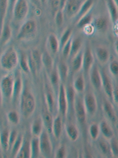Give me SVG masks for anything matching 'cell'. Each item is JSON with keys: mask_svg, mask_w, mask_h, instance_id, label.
<instances>
[{"mask_svg": "<svg viewBox=\"0 0 118 158\" xmlns=\"http://www.w3.org/2000/svg\"><path fill=\"white\" fill-rule=\"evenodd\" d=\"M68 137L72 141H76L78 137V131L76 127L73 125H69L66 128Z\"/></svg>", "mask_w": 118, "mask_h": 158, "instance_id": "obj_30", "label": "cell"}, {"mask_svg": "<svg viewBox=\"0 0 118 158\" xmlns=\"http://www.w3.org/2000/svg\"><path fill=\"white\" fill-rule=\"evenodd\" d=\"M20 63L21 68L25 72L29 73L30 71L29 63V59H27L26 55H22V56Z\"/></svg>", "mask_w": 118, "mask_h": 158, "instance_id": "obj_40", "label": "cell"}, {"mask_svg": "<svg viewBox=\"0 0 118 158\" xmlns=\"http://www.w3.org/2000/svg\"><path fill=\"white\" fill-rule=\"evenodd\" d=\"M65 149L64 147H61L57 152V158H62L65 157Z\"/></svg>", "mask_w": 118, "mask_h": 158, "instance_id": "obj_52", "label": "cell"}, {"mask_svg": "<svg viewBox=\"0 0 118 158\" xmlns=\"http://www.w3.org/2000/svg\"><path fill=\"white\" fill-rule=\"evenodd\" d=\"M74 87L77 91L81 93L84 91L85 87V80L81 76L78 77L74 82Z\"/></svg>", "mask_w": 118, "mask_h": 158, "instance_id": "obj_36", "label": "cell"}, {"mask_svg": "<svg viewBox=\"0 0 118 158\" xmlns=\"http://www.w3.org/2000/svg\"><path fill=\"white\" fill-rule=\"evenodd\" d=\"M10 132L7 129L3 130L0 134V145L4 151L9 149Z\"/></svg>", "mask_w": 118, "mask_h": 158, "instance_id": "obj_18", "label": "cell"}, {"mask_svg": "<svg viewBox=\"0 0 118 158\" xmlns=\"http://www.w3.org/2000/svg\"><path fill=\"white\" fill-rule=\"evenodd\" d=\"M36 107L33 96L28 91L23 93L21 98V112L25 118H28L33 114Z\"/></svg>", "mask_w": 118, "mask_h": 158, "instance_id": "obj_2", "label": "cell"}, {"mask_svg": "<svg viewBox=\"0 0 118 158\" xmlns=\"http://www.w3.org/2000/svg\"><path fill=\"white\" fill-rule=\"evenodd\" d=\"M108 7L109 9V13L111 18L113 22H116L118 20V9L117 5L114 2L113 0H108Z\"/></svg>", "mask_w": 118, "mask_h": 158, "instance_id": "obj_25", "label": "cell"}, {"mask_svg": "<svg viewBox=\"0 0 118 158\" xmlns=\"http://www.w3.org/2000/svg\"><path fill=\"white\" fill-rule=\"evenodd\" d=\"M84 105L85 110L88 114L91 115L95 114L97 110V104L95 97L92 94H87L85 95Z\"/></svg>", "mask_w": 118, "mask_h": 158, "instance_id": "obj_8", "label": "cell"}, {"mask_svg": "<svg viewBox=\"0 0 118 158\" xmlns=\"http://www.w3.org/2000/svg\"><path fill=\"white\" fill-rule=\"evenodd\" d=\"M11 37V29L9 23L4 25L1 32V44L4 45L8 42Z\"/></svg>", "mask_w": 118, "mask_h": 158, "instance_id": "obj_21", "label": "cell"}, {"mask_svg": "<svg viewBox=\"0 0 118 158\" xmlns=\"http://www.w3.org/2000/svg\"><path fill=\"white\" fill-rule=\"evenodd\" d=\"M9 0H0V33L4 25L9 7Z\"/></svg>", "mask_w": 118, "mask_h": 158, "instance_id": "obj_15", "label": "cell"}, {"mask_svg": "<svg viewBox=\"0 0 118 158\" xmlns=\"http://www.w3.org/2000/svg\"><path fill=\"white\" fill-rule=\"evenodd\" d=\"M59 76L57 70L52 71L51 73V82L54 86H58L59 83Z\"/></svg>", "mask_w": 118, "mask_h": 158, "instance_id": "obj_46", "label": "cell"}, {"mask_svg": "<svg viewBox=\"0 0 118 158\" xmlns=\"http://www.w3.org/2000/svg\"><path fill=\"white\" fill-rule=\"evenodd\" d=\"M32 60H33L34 63L36 64V66L37 68V70L40 68L41 63H42V57L41 56V54L37 50H34L33 52L30 55Z\"/></svg>", "mask_w": 118, "mask_h": 158, "instance_id": "obj_38", "label": "cell"}, {"mask_svg": "<svg viewBox=\"0 0 118 158\" xmlns=\"http://www.w3.org/2000/svg\"><path fill=\"white\" fill-rule=\"evenodd\" d=\"M17 132L14 130L12 131L11 132H10V135H9V149L11 148L13 144L16 140L17 138Z\"/></svg>", "mask_w": 118, "mask_h": 158, "instance_id": "obj_49", "label": "cell"}, {"mask_svg": "<svg viewBox=\"0 0 118 158\" xmlns=\"http://www.w3.org/2000/svg\"><path fill=\"white\" fill-rule=\"evenodd\" d=\"M62 128V119L60 116H58L53 122L52 125V131L54 136L57 139H58L61 137Z\"/></svg>", "mask_w": 118, "mask_h": 158, "instance_id": "obj_17", "label": "cell"}, {"mask_svg": "<svg viewBox=\"0 0 118 158\" xmlns=\"http://www.w3.org/2000/svg\"><path fill=\"white\" fill-rule=\"evenodd\" d=\"M81 40L79 38H76L74 40L71 41V52L69 56L72 57H74L79 52V50L81 48Z\"/></svg>", "mask_w": 118, "mask_h": 158, "instance_id": "obj_26", "label": "cell"}, {"mask_svg": "<svg viewBox=\"0 0 118 158\" xmlns=\"http://www.w3.org/2000/svg\"><path fill=\"white\" fill-rule=\"evenodd\" d=\"M68 0H60L59 2V10H62L64 9L67 5Z\"/></svg>", "mask_w": 118, "mask_h": 158, "instance_id": "obj_54", "label": "cell"}, {"mask_svg": "<svg viewBox=\"0 0 118 158\" xmlns=\"http://www.w3.org/2000/svg\"><path fill=\"white\" fill-rule=\"evenodd\" d=\"M17 158H25L31 157V149H30V142L27 139H23V142L20 149L17 153Z\"/></svg>", "mask_w": 118, "mask_h": 158, "instance_id": "obj_12", "label": "cell"}, {"mask_svg": "<svg viewBox=\"0 0 118 158\" xmlns=\"http://www.w3.org/2000/svg\"><path fill=\"white\" fill-rule=\"evenodd\" d=\"M45 1H46V0H40V1H41V3H44V2H45Z\"/></svg>", "mask_w": 118, "mask_h": 158, "instance_id": "obj_58", "label": "cell"}, {"mask_svg": "<svg viewBox=\"0 0 118 158\" xmlns=\"http://www.w3.org/2000/svg\"><path fill=\"white\" fill-rule=\"evenodd\" d=\"M48 41H49V47L51 48V51L53 53H57L59 50V44L56 36L52 34L50 35L49 36Z\"/></svg>", "mask_w": 118, "mask_h": 158, "instance_id": "obj_33", "label": "cell"}, {"mask_svg": "<svg viewBox=\"0 0 118 158\" xmlns=\"http://www.w3.org/2000/svg\"><path fill=\"white\" fill-rule=\"evenodd\" d=\"M42 123H44L46 131L48 133H51L52 131V125H53V118L51 114V112L47 110H45L43 113Z\"/></svg>", "mask_w": 118, "mask_h": 158, "instance_id": "obj_16", "label": "cell"}, {"mask_svg": "<svg viewBox=\"0 0 118 158\" xmlns=\"http://www.w3.org/2000/svg\"><path fill=\"white\" fill-rule=\"evenodd\" d=\"M67 14L69 17H72L77 14L80 9V2L79 0H68L66 5Z\"/></svg>", "mask_w": 118, "mask_h": 158, "instance_id": "obj_11", "label": "cell"}, {"mask_svg": "<svg viewBox=\"0 0 118 158\" xmlns=\"http://www.w3.org/2000/svg\"><path fill=\"white\" fill-rule=\"evenodd\" d=\"M22 81L20 78H17L14 80V88H13V93L12 98L14 100H16L17 98L20 96L22 92Z\"/></svg>", "mask_w": 118, "mask_h": 158, "instance_id": "obj_28", "label": "cell"}, {"mask_svg": "<svg viewBox=\"0 0 118 158\" xmlns=\"http://www.w3.org/2000/svg\"><path fill=\"white\" fill-rule=\"evenodd\" d=\"M55 22L56 24L58 27H61L63 22H64V16L62 13V11L59 10L57 13H56V16H55Z\"/></svg>", "mask_w": 118, "mask_h": 158, "instance_id": "obj_47", "label": "cell"}, {"mask_svg": "<svg viewBox=\"0 0 118 158\" xmlns=\"http://www.w3.org/2000/svg\"><path fill=\"white\" fill-rule=\"evenodd\" d=\"M17 1V0H9V2H10V6L11 7V6H13V7H14V4H15V3H16V2Z\"/></svg>", "mask_w": 118, "mask_h": 158, "instance_id": "obj_56", "label": "cell"}, {"mask_svg": "<svg viewBox=\"0 0 118 158\" xmlns=\"http://www.w3.org/2000/svg\"><path fill=\"white\" fill-rule=\"evenodd\" d=\"M93 4V0H86L84 4L80 7L78 13V16L81 18L87 14L90 9L92 8Z\"/></svg>", "mask_w": 118, "mask_h": 158, "instance_id": "obj_27", "label": "cell"}, {"mask_svg": "<svg viewBox=\"0 0 118 158\" xmlns=\"http://www.w3.org/2000/svg\"><path fill=\"white\" fill-rule=\"evenodd\" d=\"M89 132L90 137L93 140H96L97 138L99 136V127L96 125V124H93L90 126V130H89Z\"/></svg>", "mask_w": 118, "mask_h": 158, "instance_id": "obj_42", "label": "cell"}, {"mask_svg": "<svg viewBox=\"0 0 118 158\" xmlns=\"http://www.w3.org/2000/svg\"><path fill=\"white\" fill-rule=\"evenodd\" d=\"M92 21V16L89 14H87L84 16L80 18L78 23V27H84L88 26Z\"/></svg>", "mask_w": 118, "mask_h": 158, "instance_id": "obj_39", "label": "cell"}, {"mask_svg": "<svg viewBox=\"0 0 118 158\" xmlns=\"http://www.w3.org/2000/svg\"><path fill=\"white\" fill-rule=\"evenodd\" d=\"M104 110L106 114L108 115V118L113 122L116 121V116L115 113V111L111 105V104L108 101H105L104 102Z\"/></svg>", "mask_w": 118, "mask_h": 158, "instance_id": "obj_24", "label": "cell"}, {"mask_svg": "<svg viewBox=\"0 0 118 158\" xmlns=\"http://www.w3.org/2000/svg\"><path fill=\"white\" fill-rule=\"evenodd\" d=\"M13 9L14 18L17 21L24 20L29 12V6L26 0H17Z\"/></svg>", "mask_w": 118, "mask_h": 158, "instance_id": "obj_4", "label": "cell"}, {"mask_svg": "<svg viewBox=\"0 0 118 158\" xmlns=\"http://www.w3.org/2000/svg\"><path fill=\"white\" fill-rule=\"evenodd\" d=\"M59 78L62 81H65L68 76V67L65 63H60L59 70H58Z\"/></svg>", "mask_w": 118, "mask_h": 158, "instance_id": "obj_37", "label": "cell"}, {"mask_svg": "<svg viewBox=\"0 0 118 158\" xmlns=\"http://www.w3.org/2000/svg\"><path fill=\"white\" fill-rule=\"evenodd\" d=\"M2 94H1V91H0V105L1 104V103H2Z\"/></svg>", "mask_w": 118, "mask_h": 158, "instance_id": "obj_57", "label": "cell"}, {"mask_svg": "<svg viewBox=\"0 0 118 158\" xmlns=\"http://www.w3.org/2000/svg\"><path fill=\"white\" fill-rule=\"evenodd\" d=\"M94 26L98 31L104 32L108 28V21L105 18H98L94 22Z\"/></svg>", "mask_w": 118, "mask_h": 158, "instance_id": "obj_31", "label": "cell"}, {"mask_svg": "<svg viewBox=\"0 0 118 158\" xmlns=\"http://www.w3.org/2000/svg\"><path fill=\"white\" fill-rule=\"evenodd\" d=\"M36 29V24L33 20H28L22 26L20 31L17 36L18 40L25 39L32 35L35 32Z\"/></svg>", "mask_w": 118, "mask_h": 158, "instance_id": "obj_6", "label": "cell"}, {"mask_svg": "<svg viewBox=\"0 0 118 158\" xmlns=\"http://www.w3.org/2000/svg\"><path fill=\"white\" fill-rule=\"evenodd\" d=\"M42 63L46 68V70L48 71L51 70L53 63H52V59L48 53L46 52L43 53L42 56Z\"/></svg>", "mask_w": 118, "mask_h": 158, "instance_id": "obj_34", "label": "cell"}, {"mask_svg": "<svg viewBox=\"0 0 118 158\" xmlns=\"http://www.w3.org/2000/svg\"><path fill=\"white\" fill-rule=\"evenodd\" d=\"M30 1L32 2V3H33L36 6H39L41 4L40 0H30Z\"/></svg>", "mask_w": 118, "mask_h": 158, "instance_id": "obj_55", "label": "cell"}, {"mask_svg": "<svg viewBox=\"0 0 118 158\" xmlns=\"http://www.w3.org/2000/svg\"><path fill=\"white\" fill-rule=\"evenodd\" d=\"M14 79L11 75H8L4 77L0 82V91L2 98L10 100L12 98Z\"/></svg>", "mask_w": 118, "mask_h": 158, "instance_id": "obj_3", "label": "cell"}, {"mask_svg": "<svg viewBox=\"0 0 118 158\" xmlns=\"http://www.w3.org/2000/svg\"><path fill=\"white\" fill-rule=\"evenodd\" d=\"M40 135L39 144L41 152L45 157H49L52 153V147L48 134L47 132L44 131L41 132Z\"/></svg>", "mask_w": 118, "mask_h": 158, "instance_id": "obj_5", "label": "cell"}, {"mask_svg": "<svg viewBox=\"0 0 118 158\" xmlns=\"http://www.w3.org/2000/svg\"><path fill=\"white\" fill-rule=\"evenodd\" d=\"M100 128L102 134L106 139H112L113 136V132L108 123L105 121L101 122Z\"/></svg>", "mask_w": 118, "mask_h": 158, "instance_id": "obj_20", "label": "cell"}, {"mask_svg": "<svg viewBox=\"0 0 118 158\" xmlns=\"http://www.w3.org/2000/svg\"><path fill=\"white\" fill-rule=\"evenodd\" d=\"M71 40H69L67 44H65L62 48H63V56L65 57H67L69 56L70 52H71Z\"/></svg>", "mask_w": 118, "mask_h": 158, "instance_id": "obj_50", "label": "cell"}, {"mask_svg": "<svg viewBox=\"0 0 118 158\" xmlns=\"http://www.w3.org/2000/svg\"><path fill=\"white\" fill-rule=\"evenodd\" d=\"M46 99L48 109L50 112H52L54 106V100L53 95L49 90H48L46 93Z\"/></svg>", "mask_w": 118, "mask_h": 158, "instance_id": "obj_41", "label": "cell"}, {"mask_svg": "<svg viewBox=\"0 0 118 158\" xmlns=\"http://www.w3.org/2000/svg\"><path fill=\"white\" fill-rule=\"evenodd\" d=\"M59 2L60 0H51V7L55 13L59 10Z\"/></svg>", "mask_w": 118, "mask_h": 158, "instance_id": "obj_51", "label": "cell"}, {"mask_svg": "<svg viewBox=\"0 0 118 158\" xmlns=\"http://www.w3.org/2000/svg\"><path fill=\"white\" fill-rule=\"evenodd\" d=\"M99 146L100 150L103 155L106 156H110L112 155V152L109 144L105 140H100L99 142Z\"/></svg>", "mask_w": 118, "mask_h": 158, "instance_id": "obj_32", "label": "cell"}, {"mask_svg": "<svg viewBox=\"0 0 118 158\" xmlns=\"http://www.w3.org/2000/svg\"><path fill=\"white\" fill-rule=\"evenodd\" d=\"M96 56L99 62L102 63H106L109 59V53L104 48H98L96 50Z\"/></svg>", "mask_w": 118, "mask_h": 158, "instance_id": "obj_22", "label": "cell"}, {"mask_svg": "<svg viewBox=\"0 0 118 158\" xmlns=\"http://www.w3.org/2000/svg\"><path fill=\"white\" fill-rule=\"evenodd\" d=\"M7 118L9 121L13 124H17L19 122V117L15 111H10L7 114Z\"/></svg>", "mask_w": 118, "mask_h": 158, "instance_id": "obj_43", "label": "cell"}, {"mask_svg": "<svg viewBox=\"0 0 118 158\" xmlns=\"http://www.w3.org/2000/svg\"><path fill=\"white\" fill-rule=\"evenodd\" d=\"M91 73L90 79L94 87L97 89H100L101 87V73L98 68L95 65L94 66Z\"/></svg>", "mask_w": 118, "mask_h": 158, "instance_id": "obj_13", "label": "cell"}, {"mask_svg": "<svg viewBox=\"0 0 118 158\" xmlns=\"http://www.w3.org/2000/svg\"><path fill=\"white\" fill-rule=\"evenodd\" d=\"M101 77V86L103 87L104 92L106 95H108V96L110 98H112L113 94V88L110 79L104 72L102 73Z\"/></svg>", "mask_w": 118, "mask_h": 158, "instance_id": "obj_14", "label": "cell"}, {"mask_svg": "<svg viewBox=\"0 0 118 158\" xmlns=\"http://www.w3.org/2000/svg\"><path fill=\"white\" fill-rule=\"evenodd\" d=\"M110 72L115 76H117L118 74V63L117 61L114 60L110 63L109 66Z\"/></svg>", "mask_w": 118, "mask_h": 158, "instance_id": "obj_48", "label": "cell"}, {"mask_svg": "<svg viewBox=\"0 0 118 158\" xmlns=\"http://www.w3.org/2000/svg\"><path fill=\"white\" fill-rule=\"evenodd\" d=\"M18 62L17 53L13 47L7 50L0 58L1 67L6 71H11L14 69L17 66Z\"/></svg>", "mask_w": 118, "mask_h": 158, "instance_id": "obj_1", "label": "cell"}, {"mask_svg": "<svg viewBox=\"0 0 118 158\" xmlns=\"http://www.w3.org/2000/svg\"><path fill=\"white\" fill-rule=\"evenodd\" d=\"M42 130V121L41 119H36L34 120L32 126V134L38 136L41 135Z\"/></svg>", "mask_w": 118, "mask_h": 158, "instance_id": "obj_29", "label": "cell"}, {"mask_svg": "<svg viewBox=\"0 0 118 158\" xmlns=\"http://www.w3.org/2000/svg\"><path fill=\"white\" fill-rule=\"evenodd\" d=\"M94 58L91 49L87 47L85 50L83 57V68L85 72H88L93 67Z\"/></svg>", "mask_w": 118, "mask_h": 158, "instance_id": "obj_10", "label": "cell"}, {"mask_svg": "<svg viewBox=\"0 0 118 158\" xmlns=\"http://www.w3.org/2000/svg\"><path fill=\"white\" fill-rule=\"evenodd\" d=\"M68 102L67 93L65 88L62 85L60 86L59 91V97H58V106L59 110L62 115H65L67 113Z\"/></svg>", "mask_w": 118, "mask_h": 158, "instance_id": "obj_7", "label": "cell"}, {"mask_svg": "<svg viewBox=\"0 0 118 158\" xmlns=\"http://www.w3.org/2000/svg\"><path fill=\"white\" fill-rule=\"evenodd\" d=\"M30 149H31V157L32 158H38L40 155V144L39 139L34 138L30 143Z\"/></svg>", "mask_w": 118, "mask_h": 158, "instance_id": "obj_19", "label": "cell"}, {"mask_svg": "<svg viewBox=\"0 0 118 158\" xmlns=\"http://www.w3.org/2000/svg\"><path fill=\"white\" fill-rule=\"evenodd\" d=\"M112 153L115 156H118V140L116 139H113L111 141V144H110Z\"/></svg>", "mask_w": 118, "mask_h": 158, "instance_id": "obj_45", "label": "cell"}, {"mask_svg": "<svg viewBox=\"0 0 118 158\" xmlns=\"http://www.w3.org/2000/svg\"><path fill=\"white\" fill-rule=\"evenodd\" d=\"M75 111L77 119L79 123L84 124L86 119V110L81 100L78 99L75 103Z\"/></svg>", "mask_w": 118, "mask_h": 158, "instance_id": "obj_9", "label": "cell"}, {"mask_svg": "<svg viewBox=\"0 0 118 158\" xmlns=\"http://www.w3.org/2000/svg\"><path fill=\"white\" fill-rule=\"evenodd\" d=\"M23 142V139L21 136H18L16 140L13 144L11 149V153H12V156L16 157L17 153L20 149V147L22 146Z\"/></svg>", "mask_w": 118, "mask_h": 158, "instance_id": "obj_35", "label": "cell"}, {"mask_svg": "<svg viewBox=\"0 0 118 158\" xmlns=\"http://www.w3.org/2000/svg\"><path fill=\"white\" fill-rule=\"evenodd\" d=\"M71 35V30L70 29H68L64 32L61 40V45L62 46V47H63L65 44H67L68 41L70 40Z\"/></svg>", "mask_w": 118, "mask_h": 158, "instance_id": "obj_44", "label": "cell"}, {"mask_svg": "<svg viewBox=\"0 0 118 158\" xmlns=\"http://www.w3.org/2000/svg\"><path fill=\"white\" fill-rule=\"evenodd\" d=\"M118 87L115 88L114 90H113V94H112V97L113 98L115 102L118 103Z\"/></svg>", "mask_w": 118, "mask_h": 158, "instance_id": "obj_53", "label": "cell"}, {"mask_svg": "<svg viewBox=\"0 0 118 158\" xmlns=\"http://www.w3.org/2000/svg\"><path fill=\"white\" fill-rule=\"evenodd\" d=\"M83 54L82 52H79L74 57H73V61L72 64L73 69L74 72L80 70L83 67Z\"/></svg>", "mask_w": 118, "mask_h": 158, "instance_id": "obj_23", "label": "cell"}]
</instances>
